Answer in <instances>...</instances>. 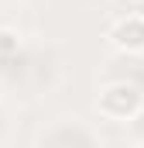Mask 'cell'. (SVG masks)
Returning <instances> with one entry per match:
<instances>
[{
    "instance_id": "obj_1",
    "label": "cell",
    "mask_w": 144,
    "mask_h": 148,
    "mask_svg": "<svg viewBox=\"0 0 144 148\" xmlns=\"http://www.w3.org/2000/svg\"><path fill=\"white\" fill-rule=\"evenodd\" d=\"M96 107H100L103 117L124 124V121H130L134 114L141 110V90L130 86V83H113V86H107V90L96 97Z\"/></svg>"
},
{
    "instance_id": "obj_2",
    "label": "cell",
    "mask_w": 144,
    "mask_h": 148,
    "mask_svg": "<svg viewBox=\"0 0 144 148\" xmlns=\"http://www.w3.org/2000/svg\"><path fill=\"white\" fill-rule=\"evenodd\" d=\"M110 41L124 52H144V14H127L110 28Z\"/></svg>"
},
{
    "instance_id": "obj_3",
    "label": "cell",
    "mask_w": 144,
    "mask_h": 148,
    "mask_svg": "<svg viewBox=\"0 0 144 148\" xmlns=\"http://www.w3.org/2000/svg\"><path fill=\"white\" fill-rule=\"evenodd\" d=\"M10 38H17L14 31H0V52H10V48H17V41H10Z\"/></svg>"
}]
</instances>
